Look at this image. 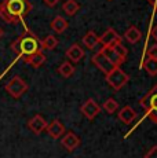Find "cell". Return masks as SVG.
<instances>
[{"instance_id": "21", "label": "cell", "mask_w": 157, "mask_h": 158, "mask_svg": "<svg viewBox=\"0 0 157 158\" xmlns=\"http://www.w3.org/2000/svg\"><path fill=\"white\" fill-rule=\"evenodd\" d=\"M58 45V39L53 35H48L41 40V50H54Z\"/></svg>"}, {"instance_id": "9", "label": "cell", "mask_w": 157, "mask_h": 158, "mask_svg": "<svg viewBox=\"0 0 157 158\" xmlns=\"http://www.w3.org/2000/svg\"><path fill=\"white\" fill-rule=\"evenodd\" d=\"M28 127L35 135H40V133L43 132V131H46V128H47V121L44 120V117H41L40 114H36L28 121Z\"/></svg>"}, {"instance_id": "8", "label": "cell", "mask_w": 157, "mask_h": 158, "mask_svg": "<svg viewBox=\"0 0 157 158\" xmlns=\"http://www.w3.org/2000/svg\"><path fill=\"white\" fill-rule=\"evenodd\" d=\"M139 105L146 111L147 110H152V109H157V84L146 94V95L143 96V98L141 99Z\"/></svg>"}, {"instance_id": "17", "label": "cell", "mask_w": 157, "mask_h": 158, "mask_svg": "<svg viewBox=\"0 0 157 158\" xmlns=\"http://www.w3.org/2000/svg\"><path fill=\"white\" fill-rule=\"evenodd\" d=\"M83 44L86 45L87 48H90V50H94L96 45L99 44V36L96 35L95 32H87L86 35H84L83 37Z\"/></svg>"}, {"instance_id": "15", "label": "cell", "mask_w": 157, "mask_h": 158, "mask_svg": "<svg viewBox=\"0 0 157 158\" xmlns=\"http://www.w3.org/2000/svg\"><path fill=\"white\" fill-rule=\"evenodd\" d=\"M124 39L129 44H137V43H139L142 39V32L137 26H129L124 33Z\"/></svg>"}, {"instance_id": "23", "label": "cell", "mask_w": 157, "mask_h": 158, "mask_svg": "<svg viewBox=\"0 0 157 158\" xmlns=\"http://www.w3.org/2000/svg\"><path fill=\"white\" fill-rule=\"evenodd\" d=\"M102 109H104L106 113H109V114H113L114 111L119 109V103H117L116 101H114L113 98H109V99H106V101L104 102V105H102Z\"/></svg>"}, {"instance_id": "13", "label": "cell", "mask_w": 157, "mask_h": 158, "mask_svg": "<svg viewBox=\"0 0 157 158\" xmlns=\"http://www.w3.org/2000/svg\"><path fill=\"white\" fill-rule=\"evenodd\" d=\"M84 55H86V52H84V50L78 44L70 45V47L68 48V51H66V58H68L72 63L80 62V60L84 58Z\"/></svg>"}, {"instance_id": "26", "label": "cell", "mask_w": 157, "mask_h": 158, "mask_svg": "<svg viewBox=\"0 0 157 158\" xmlns=\"http://www.w3.org/2000/svg\"><path fill=\"white\" fill-rule=\"evenodd\" d=\"M143 158H157V146H153V147L145 154Z\"/></svg>"}, {"instance_id": "10", "label": "cell", "mask_w": 157, "mask_h": 158, "mask_svg": "<svg viewBox=\"0 0 157 158\" xmlns=\"http://www.w3.org/2000/svg\"><path fill=\"white\" fill-rule=\"evenodd\" d=\"M61 144L66 148L68 151H73L74 148H77L80 146V138L73 132H66L63 135V138L61 139Z\"/></svg>"}, {"instance_id": "18", "label": "cell", "mask_w": 157, "mask_h": 158, "mask_svg": "<svg viewBox=\"0 0 157 158\" xmlns=\"http://www.w3.org/2000/svg\"><path fill=\"white\" fill-rule=\"evenodd\" d=\"M51 29L54 30V32H57V33H63L66 29H68V21L65 19L63 17H55L53 21H51Z\"/></svg>"}, {"instance_id": "20", "label": "cell", "mask_w": 157, "mask_h": 158, "mask_svg": "<svg viewBox=\"0 0 157 158\" xmlns=\"http://www.w3.org/2000/svg\"><path fill=\"white\" fill-rule=\"evenodd\" d=\"M58 74L61 76V77L63 78H69V77H72L73 76V73H74V66L72 65V62H69V60H66V62H63L61 63V66L58 68Z\"/></svg>"}, {"instance_id": "12", "label": "cell", "mask_w": 157, "mask_h": 158, "mask_svg": "<svg viewBox=\"0 0 157 158\" xmlns=\"http://www.w3.org/2000/svg\"><path fill=\"white\" fill-rule=\"evenodd\" d=\"M23 60H25L28 65H31L32 68L39 69L40 66L44 65V62H46V55L43 54V51L41 50H39V51H36V52H33L32 55L25 56L23 58Z\"/></svg>"}, {"instance_id": "16", "label": "cell", "mask_w": 157, "mask_h": 158, "mask_svg": "<svg viewBox=\"0 0 157 158\" xmlns=\"http://www.w3.org/2000/svg\"><path fill=\"white\" fill-rule=\"evenodd\" d=\"M101 51H102V52H104L108 58H109V60H110L112 63H113L114 66H120L123 62H124V59H123V58L120 56L119 54H117L112 47H102Z\"/></svg>"}, {"instance_id": "6", "label": "cell", "mask_w": 157, "mask_h": 158, "mask_svg": "<svg viewBox=\"0 0 157 158\" xmlns=\"http://www.w3.org/2000/svg\"><path fill=\"white\" fill-rule=\"evenodd\" d=\"M101 110H102L101 106H99L94 99H87L80 107L81 114H83L87 120H94L96 115L101 113Z\"/></svg>"}, {"instance_id": "25", "label": "cell", "mask_w": 157, "mask_h": 158, "mask_svg": "<svg viewBox=\"0 0 157 158\" xmlns=\"http://www.w3.org/2000/svg\"><path fill=\"white\" fill-rule=\"evenodd\" d=\"M146 117H149L155 124H157V109H152V110L146 111Z\"/></svg>"}, {"instance_id": "28", "label": "cell", "mask_w": 157, "mask_h": 158, "mask_svg": "<svg viewBox=\"0 0 157 158\" xmlns=\"http://www.w3.org/2000/svg\"><path fill=\"white\" fill-rule=\"evenodd\" d=\"M44 3H46L47 6H50V7H54V6L57 4V3L59 2V0H43Z\"/></svg>"}, {"instance_id": "3", "label": "cell", "mask_w": 157, "mask_h": 158, "mask_svg": "<svg viewBox=\"0 0 157 158\" xmlns=\"http://www.w3.org/2000/svg\"><path fill=\"white\" fill-rule=\"evenodd\" d=\"M105 78H106V83L114 91H120L129 81V76L123 72L120 69V66H116L114 69H112L108 74H105Z\"/></svg>"}, {"instance_id": "11", "label": "cell", "mask_w": 157, "mask_h": 158, "mask_svg": "<svg viewBox=\"0 0 157 158\" xmlns=\"http://www.w3.org/2000/svg\"><path fill=\"white\" fill-rule=\"evenodd\" d=\"M47 133L50 135V138L53 139H59L61 136L65 133V125L61 123L59 120H54L51 124H47Z\"/></svg>"}, {"instance_id": "27", "label": "cell", "mask_w": 157, "mask_h": 158, "mask_svg": "<svg viewBox=\"0 0 157 158\" xmlns=\"http://www.w3.org/2000/svg\"><path fill=\"white\" fill-rule=\"evenodd\" d=\"M147 54H149V58H152V59H157V44L152 45Z\"/></svg>"}, {"instance_id": "1", "label": "cell", "mask_w": 157, "mask_h": 158, "mask_svg": "<svg viewBox=\"0 0 157 158\" xmlns=\"http://www.w3.org/2000/svg\"><path fill=\"white\" fill-rule=\"evenodd\" d=\"M32 10L29 0H3L0 3V17L7 23L21 22Z\"/></svg>"}, {"instance_id": "4", "label": "cell", "mask_w": 157, "mask_h": 158, "mask_svg": "<svg viewBox=\"0 0 157 158\" xmlns=\"http://www.w3.org/2000/svg\"><path fill=\"white\" fill-rule=\"evenodd\" d=\"M6 91H7L14 99H18L28 91V84H26L19 76H15V77H13L7 83Z\"/></svg>"}, {"instance_id": "32", "label": "cell", "mask_w": 157, "mask_h": 158, "mask_svg": "<svg viewBox=\"0 0 157 158\" xmlns=\"http://www.w3.org/2000/svg\"><path fill=\"white\" fill-rule=\"evenodd\" d=\"M108 2H112V0H108Z\"/></svg>"}, {"instance_id": "2", "label": "cell", "mask_w": 157, "mask_h": 158, "mask_svg": "<svg viewBox=\"0 0 157 158\" xmlns=\"http://www.w3.org/2000/svg\"><path fill=\"white\" fill-rule=\"evenodd\" d=\"M11 50L19 56H29L36 51L41 50V40H39L31 30H25L17 40L13 41Z\"/></svg>"}, {"instance_id": "31", "label": "cell", "mask_w": 157, "mask_h": 158, "mask_svg": "<svg viewBox=\"0 0 157 158\" xmlns=\"http://www.w3.org/2000/svg\"><path fill=\"white\" fill-rule=\"evenodd\" d=\"M2 36H3V29L0 28V37H2Z\"/></svg>"}, {"instance_id": "7", "label": "cell", "mask_w": 157, "mask_h": 158, "mask_svg": "<svg viewBox=\"0 0 157 158\" xmlns=\"http://www.w3.org/2000/svg\"><path fill=\"white\" fill-rule=\"evenodd\" d=\"M119 41H121V36L113 28L106 29L99 36V44H102V47H112L113 44L119 43Z\"/></svg>"}, {"instance_id": "24", "label": "cell", "mask_w": 157, "mask_h": 158, "mask_svg": "<svg viewBox=\"0 0 157 158\" xmlns=\"http://www.w3.org/2000/svg\"><path fill=\"white\" fill-rule=\"evenodd\" d=\"M112 48H113V50L116 51V52L119 54V55L121 56L124 60L127 59V56H128V50H127V48L124 47V45H123L121 41H119V43L113 44V45H112Z\"/></svg>"}, {"instance_id": "22", "label": "cell", "mask_w": 157, "mask_h": 158, "mask_svg": "<svg viewBox=\"0 0 157 158\" xmlns=\"http://www.w3.org/2000/svg\"><path fill=\"white\" fill-rule=\"evenodd\" d=\"M143 69L149 76H156L157 74V59H152L147 58L143 62Z\"/></svg>"}, {"instance_id": "14", "label": "cell", "mask_w": 157, "mask_h": 158, "mask_svg": "<svg viewBox=\"0 0 157 158\" xmlns=\"http://www.w3.org/2000/svg\"><path fill=\"white\" fill-rule=\"evenodd\" d=\"M117 117H119V120L121 121L123 124L129 125V124L137 118V113H135V110L131 107V106H124V107L119 111V115H117Z\"/></svg>"}, {"instance_id": "30", "label": "cell", "mask_w": 157, "mask_h": 158, "mask_svg": "<svg viewBox=\"0 0 157 158\" xmlns=\"http://www.w3.org/2000/svg\"><path fill=\"white\" fill-rule=\"evenodd\" d=\"M146 2H149L150 4H152L153 7H155V10L157 11V0H146Z\"/></svg>"}, {"instance_id": "19", "label": "cell", "mask_w": 157, "mask_h": 158, "mask_svg": "<svg viewBox=\"0 0 157 158\" xmlns=\"http://www.w3.org/2000/svg\"><path fill=\"white\" fill-rule=\"evenodd\" d=\"M62 10L68 17H73V15L77 14V11L80 10V6L76 0H66L62 6Z\"/></svg>"}, {"instance_id": "29", "label": "cell", "mask_w": 157, "mask_h": 158, "mask_svg": "<svg viewBox=\"0 0 157 158\" xmlns=\"http://www.w3.org/2000/svg\"><path fill=\"white\" fill-rule=\"evenodd\" d=\"M152 37H153V39H155V40L157 41V25H156L155 28L152 29Z\"/></svg>"}, {"instance_id": "5", "label": "cell", "mask_w": 157, "mask_h": 158, "mask_svg": "<svg viewBox=\"0 0 157 158\" xmlns=\"http://www.w3.org/2000/svg\"><path fill=\"white\" fill-rule=\"evenodd\" d=\"M91 62L94 63V65H95L96 68H98L102 73H104V74H108V73H109L112 69L116 68V66H114L113 63H112L110 60H109V58L105 55V54L102 52L101 50H99L96 54H94V55H92Z\"/></svg>"}]
</instances>
